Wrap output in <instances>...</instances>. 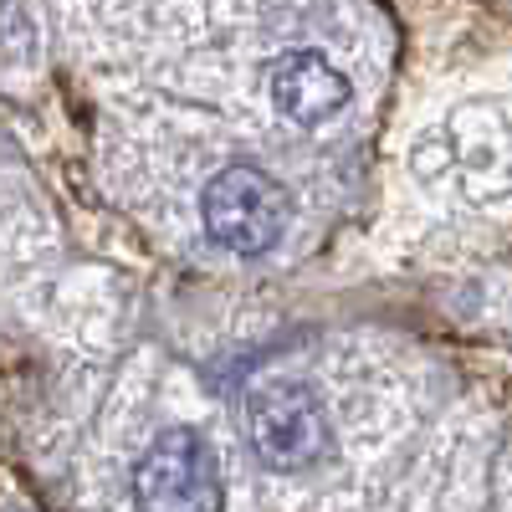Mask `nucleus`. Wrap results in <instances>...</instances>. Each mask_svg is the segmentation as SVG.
Returning a JSON list of instances; mask_svg holds the SVG:
<instances>
[{"mask_svg": "<svg viewBox=\"0 0 512 512\" xmlns=\"http://www.w3.org/2000/svg\"><path fill=\"white\" fill-rule=\"evenodd\" d=\"M200 216L205 231L216 236L226 251L236 256H262L282 241L287 221H292V200L287 190L256 164H231L200 195Z\"/></svg>", "mask_w": 512, "mask_h": 512, "instance_id": "f257e3e1", "label": "nucleus"}, {"mask_svg": "<svg viewBox=\"0 0 512 512\" xmlns=\"http://www.w3.org/2000/svg\"><path fill=\"white\" fill-rule=\"evenodd\" d=\"M246 436L272 472H303L328 451V415L303 379H267L246 395Z\"/></svg>", "mask_w": 512, "mask_h": 512, "instance_id": "f03ea898", "label": "nucleus"}, {"mask_svg": "<svg viewBox=\"0 0 512 512\" xmlns=\"http://www.w3.org/2000/svg\"><path fill=\"white\" fill-rule=\"evenodd\" d=\"M139 512H221V461L195 431H164L134 466Z\"/></svg>", "mask_w": 512, "mask_h": 512, "instance_id": "7ed1b4c3", "label": "nucleus"}, {"mask_svg": "<svg viewBox=\"0 0 512 512\" xmlns=\"http://www.w3.org/2000/svg\"><path fill=\"white\" fill-rule=\"evenodd\" d=\"M267 88H272V103L303 128L333 118L349 103V77L338 72L323 52H282L267 67Z\"/></svg>", "mask_w": 512, "mask_h": 512, "instance_id": "20e7f679", "label": "nucleus"}]
</instances>
